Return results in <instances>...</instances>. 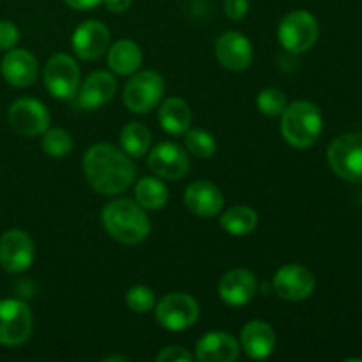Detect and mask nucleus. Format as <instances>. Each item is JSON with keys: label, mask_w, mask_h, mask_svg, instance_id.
<instances>
[{"label": "nucleus", "mask_w": 362, "mask_h": 362, "mask_svg": "<svg viewBox=\"0 0 362 362\" xmlns=\"http://www.w3.org/2000/svg\"><path fill=\"white\" fill-rule=\"evenodd\" d=\"M45 83L53 98H74L80 88V67L66 53L53 55L45 66Z\"/></svg>", "instance_id": "8"}, {"label": "nucleus", "mask_w": 362, "mask_h": 362, "mask_svg": "<svg viewBox=\"0 0 362 362\" xmlns=\"http://www.w3.org/2000/svg\"><path fill=\"white\" fill-rule=\"evenodd\" d=\"M216 57L225 69L244 71L253 62V46L246 35L230 30L216 41Z\"/></svg>", "instance_id": "14"}, {"label": "nucleus", "mask_w": 362, "mask_h": 362, "mask_svg": "<svg viewBox=\"0 0 362 362\" xmlns=\"http://www.w3.org/2000/svg\"><path fill=\"white\" fill-rule=\"evenodd\" d=\"M332 172L346 182L362 184V133H346L336 138L327 148Z\"/></svg>", "instance_id": "4"}, {"label": "nucleus", "mask_w": 362, "mask_h": 362, "mask_svg": "<svg viewBox=\"0 0 362 362\" xmlns=\"http://www.w3.org/2000/svg\"><path fill=\"white\" fill-rule=\"evenodd\" d=\"M156 359L158 362H191L193 356L182 346H168V349H163Z\"/></svg>", "instance_id": "32"}, {"label": "nucleus", "mask_w": 362, "mask_h": 362, "mask_svg": "<svg viewBox=\"0 0 362 362\" xmlns=\"http://www.w3.org/2000/svg\"><path fill=\"white\" fill-rule=\"evenodd\" d=\"M250 11V0H225V13L230 20H243Z\"/></svg>", "instance_id": "33"}, {"label": "nucleus", "mask_w": 362, "mask_h": 362, "mask_svg": "<svg viewBox=\"0 0 362 362\" xmlns=\"http://www.w3.org/2000/svg\"><path fill=\"white\" fill-rule=\"evenodd\" d=\"M18 41H20V30L16 28V25L7 20L0 21V49L4 52L13 49Z\"/></svg>", "instance_id": "31"}, {"label": "nucleus", "mask_w": 362, "mask_h": 362, "mask_svg": "<svg viewBox=\"0 0 362 362\" xmlns=\"http://www.w3.org/2000/svg\"><path fill=\"white\" fill-rule=\"evenodd\" d=\"M240 343L247 357L257 361L267 359L276 349V334L269 324L253 320L244 325L240 332Z\"/></svg>", "instance_id": "21"}, {"label": "nucleus", "mask_w": 362, "mask_h": 362, "mask_svg": "<svg viewBox=\"0 0 362 362\" xmlns=\"http://www.w3.org/2000/svg\"><path fill=\"white\" fill-rule=\"evenodd\" d=\"M2 76L13 87H30L37 78V60L27 49H7L0 64Z\"/></svg>", "instance_id": "17"}, {"label": "nucleus", "mask_w": 362, "mask_h": 362, "mask_svg": "<svg viewBox=\"0 0 362 362\" xmlns=\"http://www.w3.org/2000/svg\"><path fill=\"white\" fill-rule=\"evenodd\" d=\"M32 334V311L23 300H0V345L18 346Z\"/></svg>", "instance_id": "7"}, {"label": "nucleus", "mask_w": 362, "mask_h": 362, "mask_svg": "<svg viewBox=\"0 0 362 362\" xmlns=\"http://www.w3.org/2000/svg\"><path fill=\"white\" fill-rule=\"evenodd\" d=\"M186 148L193 156L202 159L212 158L218 151L214 136L204 129H187L186 131Z\"/></svg>", "instance_id": "27"}, {"label": "nucleus", "mask_w": 362, "mask_h": 362, "mask_svg": "<svg viewBox=\"0 0 362 362\" xmlns=\"http://www.w3.org/2000/svg\"><path fill=\"white\" fill-rule=\"evenodd\" d=\"M257 105L260 113L267 117H278L281 115L283 110L286 108V98L279 88L269 87L258 94Z\"/></svg>", "instance_id": "29"}, {"label": "nucleus", "mask_w": 362, "mask_h": 362, "mask_svg": "<svg viewBox=\"0 0 362 362\" xmlns=\"http://www.w3.org/2000/svg\"><path fill=\"white\" fill-rule=\"evenodd\" d=\"M35 258L34 243L23 230H7L0 237V265L11 274L27 271Z\"/></svg>", "instance_id": "10"}, {"label": "nucleus", "mask_w": 362, "mask_h": 362, "mask_svg": "<svg viewBox=\"0 0 362 362\" xmlns=\"http://www.w3.org/2000/svg\"><path fill=\"white\" fill-rule=\"evenodd\" d=\"M218 293L228 306H246L257 293V278L247 269H232L219 281Z\"/></svg>", "instance_id": "15"}, {"label": "nucleus", "mask_w": 362, "mask_h": 362, "mask_svg": "<svg viewBox=\"0 0 362 362\" xmlns=\"http://www.w3.org/2000/svg\"><path fill=\"white\" fill-rule=\"evenodd\" d=\"M257 212L246 205H235L223 212L221 226L230 235H247L257 228Z\"/></svg>", "instance_id": "24"}, {"label": "nucleus", "mask_w": 362, "mask_h": 362, "mask_svg": "<svg viewBox=\"0 0 362 362\" xmlns=\"http://www.w3.org/2000/svg\"><path fill=\"white\" fill-rule=\"evenodd\" d=\"M64 2L76 11H90L94 9L95 6H99L103 0H64Z\"/></svg>", "instance_id": "34"}, {"label": "nucleus", "mask_w": 362, "mask_h": 362, "mask_svg": "<svg viewBox=\"0 0 362 362\" xmlns=\"http://www.w3.org/2000/svg\"><path fill=\"white\" fill-rule=\"evenodd\" d=\"M147 165L152 173L166 180H179L189 172V158L186 151L172 141H163L156 145L151 151Z\"/></svg>", "instance_id": "13"}, {"label": "nucleus", "mask_w": 362, "mask_h": 362, "mask_svg": "<svg viewBox=\"0 0 362 362\" xmlns=\"http://www.w3.org/2000/svg\"><path fill=\"white\" fill-rule=\"evenodd\" d=\"M239 357V343L228 332H207L197 345L200 362H233Z\"/></svg>", "instance_id": "19"}, {"label": "nucleus", "mask_w": 362, "mask_h": 362, "mask_svg": "<svg viewBox=\"0 0 362 362\" xmlns=\"http://www.w3.org/2000/svg\"><path fill=\"white\" fill-rule=\"evenodd\" d=\"M73 148V140H71L69 133L62 127H53V129H46L45 136H42V151L52 158H64Z\"/></svg>", "instance_id": "28"}, {"label": "nucleus", "mask_w": 362, "mask_h": 362, "mask_svg": "<svg viewBox=\"0 0 362 362\" xmlns=\"http://www.w3.org/2000/svg\"><path fill=\"white\" fill-rule=\"evenodd\" d=\"M141 64V49L140 46L129 39H120L110 48L108 52V66L117 74H133L136 73Z\"/></svg>", "instance_id": "23"}, {"label": "nucleus", "mask_w": 362, "mask_h": 362, "mask_svg": "<svg viewBox=\"0 0 362 362\" xmlns=\"http://www.w3.org/2000/svg\"><path fill=\"white\" fill-rule=\"evenodd\" d=\"M9 122L23 136H39L49 127V113L37 99H18L9 108Z\"/></svg>", "instance_id": "12"}, {"label": "nucleus", "mask_w": 362, "mask_h": 362, "mask_svg": "<svg viewBox=\"0 0 362 362\" xmlns=\"http://www.w3.org/2000/svg\"><path fill=\"white\" fill-rule=\"evenodd\" d=\"M200 308L187 293H170L156 306V318L168 331H186L197 324Z\"/></svg>", "instance_id": "9"}, {"label": "nucleus", "mask_w": 362, "mask_h": 362, "mask_svg": "<svg viewBox=\"0 0 362 362\" xmlns=\"http://www.w3.org/2000/svg\"><path fill=\"white\" fill-rule=\"evenodd\" d=\"M122 151L131 158H141L151 148V131L140 122H131L120 133Z\"/></svg>", "instance_id": "26"}, {"label": "nucleus", "mask_w": 362, "mask_h": 362, "mask_svg": "<svg viewBox=\"0 0 362 362\" xmlns=\"http://www.w3.org/2000/svg\"><path fill=\"white\" fill-rule=\"evenodd\" d=\"M184 202L193 214L202 216V218H212L221 212L225 198L216 184L209 182V180H194L187 186Z\"/></svg>", "instance_id": "18"}, {"label": "nucleus", "mask_w": 362, "mask_h": 362, "mask_svg": "<svg viewBox=\"0 0 362 362\" xmlns=\"http://www.w3.org/2000/svg\"><path fill=\"white\" fill-rule=\"evenodd\" d=\"M117 92V80L106 71L92 73L78 92V103L85 110H98L105 106Z\"/></svg>", "instance_id": "20"}, {"label": "nucleus", "mask_w": 362, "mask_h": 362, "mask_svg": "<svg viewBox=\"0 0 362 362\" xmlns=\"http://www.w3.org/2000/svg\"><path fill=\"white\" fill-rule=\"evenodd\" d=\"M103 2H105L106 9L112 11V13H124V11L129 9L133 0H103Z\"/></svg>", "instance_id": "35"}, {"label": "nucleus", "mask_w": 362, "mask_h": 362, "mask_svg": "<svg viewBox=\"0 0 362 362\" xmlns=\"http://www.w3.org/2000/svg\"><path fill=\"white\" fill-rule=\"evenodd\" d=\"M126 304L136 313H147L156 306V296L148 286L134 285L127 290Z\"/></svg>", "instance_id": "30"}, {"label": "nucleus", "mask_w": 362, "mask_h": 362, "mask_svg": "<svg viewBox=\"0 0 362 362\" xmlns=\"http://www.w3.org/2000/svg\"><path fill=\"white\" fill-rule=\"evenodd\" d=\"M193 113L186 101L179 98H170L159 108V124L170 134H186L191 127Z\"/></svg>", "instance_id": "22"}, {"label": "nucleus", "mask_w": 362, "mask_h": 362, "mask_svg": "<svg viewBox=\"0 0 362 362\" xmlns=\"http://www.w3.org/2000/svg\"><path fill=\"white\" fill-rule=\"evenodd\" d=\"M165 94V81L156 71L136 73L124 88V103L133 113H148L159 105Z\"/></svg>", "instance_id": "6"}, {"label": "nucleus", "mask_w": 362, "mask_h": 362, "mask_svg": "<svg viewBox=\"0 0 362 362\" xmlns=\"http://www.w3.org/2000/svg\"><path fill=\"white\" fill-rule=\"evenodd\" d=\"M83 172L88 184L101 194H119L133 184L136 166L115 145H92L83 158Z\"/></svg>", "instance_id": "1"}, {"label": "nucleus", "mask_w": 362, "mask_h": 362, "mask_svg": "<svg viewBox=\"0 0 362 362\" xmlns=\"http://www.w3.org/2000/svg\"><path fill=\"white\" fill-rule=\"evenodd\" d=\"M315 286H317L315 276L303 265H283L281 269L276 271L274 278H272L274 292L281 299L293 300V303L311 297V293L315 292Z\"/></svg>", "instance_id": "11"}, {"label": "nucleus", "mask_w": 362, "mask_h": 362, "mask_svg": "<svg viewBox=\"0 0 362 362\" xmlns=\"http://www.w3.org/2000/svg\"><path fill=\"white\" fill-rule=\"evenodd\" d=\"M103 226L110 237L122 244H140L151 232V223L138 202L119 198L103 209Z\"/></svg>", "instance_id": "2"}, {"label": "nucleus", "mask_w": 362, "mask_h": 362, "mask_svg": "<svg viewBox=\"0 0 362 362\" xmlns=\"http://www.w3.org/2000/svg\"><path fill=\"white\" fill-rule=\"evenodd\" d=\"M281 133L286 144L296 148H308L318 140L324 119L317 105L310 101H296L281 113Z\"/></svg>", "instance_id": "3"}, {"label": "nucleus", "mask_w": 362, "mask_h": 362, "mask_svg": "<svg viewBox=\"0 0 362 362\" xmlns=\"http://www.w3.org/2000/svg\"><path fill=\"white\" fill-rule=\"evenodd\" d=\"M134 197H136V202L144 209H148V211H159V209L165 207L166 202H168V187L165 186L163 180L152 179V177H144V179L136 184Z\"/></svg>", "instance_id": "25"}, {"label": "nucleus", "mask_w": 362, "mask_h": 362, "mask_svg": "<svg viewBox=\"0 0 362 362\" xmlns=\"http://www.w3.org/2000/svg\"><path fill=\"white\" fill-rule=\"evenodd\" d=\"M110 30L101 21L88 20L73 34V49L80 59L94 60L108 49Z\"/></svg>", "instance_id": "16"}, {"label": "nucleus", "mask_w": 362, "mask_h": 362, "mask_svg": "<svg viewBox=\"0 0 362 362\" xmlns=\"http://www.w3.org/2000/svg\"><path fill=\"white\" fill-rule=\"evenodd\" d=\"M103 361H105V362H113V361L126 362L127 357H124V356H110V357H105V359H103Z\"/></svg>", "instance_id": "36"}, {"label": "nucleus", "mask_w": 362, "mask_h": 362, "mask_svg": "<svg viewBox=\"0 0 362 362\" xmlns=\"http://www.w3.org/2000/svg\"><path fill=\"white\" fill-rule=\"evenodd\" d=\"M318 21L308 11H292L278 27V39L286 52L299 55L308 52L318 39Z\"/></svg>", "instance_id": "5"}]
</instances>
